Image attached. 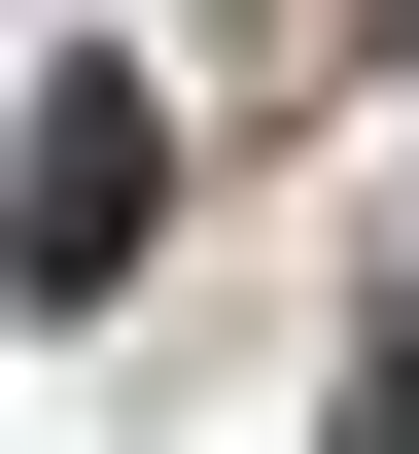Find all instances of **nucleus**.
Here are the masks:
<instances>
[{
	"label": "nucleus",
	"instance_id": "nucleus-1",
	"mask_svg": "<svg viewBox=\"0 0 419 454\" xmlns=\"http://www.w3.org/2000/svg\"><path fill=\"white\" fill-rule=\"evenodd\" d=\"M140 175H175V140H140V70H70L35 175H0V315H105V280H140Z\"/></svg>",
	"mask_w": 419,
	"mask_h": 454
},
{
	"label": "nucleus",
	"instance_id": "nucleus-2",
	"mask_svg": "<svg viewBox=\"0 0 419 454\" xmlns=\"http://www.w3.org/2000/svg\"><path fill=\"white\" fill-rule=\"evenodd\" d=\"M350 454H419V315H384V385H350Z\"/></svg>",
	"mask_w": 419,
	"mask_h": 454
}]
</instances>
